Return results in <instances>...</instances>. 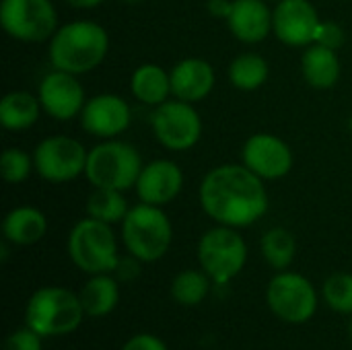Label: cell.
<instances>
[{
	"mask_svg": "<svg viewBox=\"0 0 352 350\" xmlns=\"http://www.w3.org/2000/svg\"><path fill=\"white\" fill-rule=\"evenodd\" d=\"M39 99L31 93L14 91L0 101V124L6 130H25L39 118Z\"/></svg>",
	"mask_w": 352,
	"mask_h": 350,
	"instance_id": "obj_23",
	"label": "cell"
},
{
	"mask_svg": "<svg viewBox=\"0 0 352 350\" xmlns=\"http://www.w3.org/2000/svg\"><path fill=\"white\" fill-rule=\"evenodd\" d=\"M231 83L241 91H254L268 78V64L258 54H241L229 66Z\"/></svg>",
	"mask_w": 352,
	"mask_h": 350,
	"instance_id": "obj_24",
	"label": "cell"
},
{
	"mask_svg": "<svg viewBox=\"0 0 352 350\" xmlns=\"http://www.w3.org/2000/svg\"><path fill=\"white\" fill-rule=\"evenodd\" d=\"M41 107L56 120H70L85 107V91L76 80V74L54 70L39 85Z\"/></svg>",
	"mask_w": 352,
	"mask_h": 350,
	"instance_id": "obj_14",
	"label": "cell"
},
{
	"mask_svg": "<svg viewBox=\"0 0 352 350\" xmlns=\"http://www.w3.org/2000/svg\"><path fill=\"white\" fill-rule=\"evenodd\" d=\"M122 350H167V347L163 340H159L153 334H138V336L130 338Z\"/></svg>",
	"mask_w": 352,
	"mask_h": 350,
	"instance_id": "obj_32",
	"label": "cell"
},
{
	"mask_svg": "<svg viewBox=\"0 0 352 350\" xmlns=\"http://www.w3.org/2000/svg\"><path fill=\"white\" fill-rule=\"evenodd\" d=\"M142 171V159L138 151L126 142L109 140L89 151L85 175L95 188L128 190L136 186Z\"/></svg>",
	"mask_w": 352,
	"mask_h": 350,
	"instance_id": "obj_5",
	"label": "cell"
},
{
	"mask_svg": "<svg viewBox=\"0 0 352 350\" xmlns=\"http://www.w3.org/2000/svg\"><path fill=\"white\" fill-rule=\"evenodd\" d=\"M122 235L128 252L140 262H157L171 243V223L159 206L138 204L122 221Z\"/></svg>",
	"mask_w": 352,
	"mask_h": 350,
	"instance_id": "obj_4",
	"label": "cell"
},
{
	"mask_svg": "<svg viewBox=\"0 0 352 350\" xmlns=\"http://www.w3.org/2000/svg\"><path fill=\"white\" fill-rule=\"evenodd\" d=\"M198 260L202 270L214 283H227L241 272L248 260V248L233 227H217L204 233L198 245Z\"/></svg>",
	"mask_w": 352,
	"mask_h": 350,
	"instance_id": "obj_7",
	"label": "cell"
},
{
	"mask_svg": "<svg viewBox=\"0 0 352 350\" xmlns=\"http://www.w3.org/2000/svg\"><path fill=\"white\" fill-rule=\"evenodd\" d=\"M200 202L210 219L227 227H248L268 210L262 177L245 165H221L206 173Z\"/></svg>",
	"mask_w": 352,
	"mask_h": 350,
	"instance_id": "obj_1",
	"label": "cell"
},
{
	"mask_svg": "<svg viewBox=\"0 0 352 350\" xmlns=\"http://www.w3.org/2000/svg\"><path fill=\"white\" fill-rule=\"evenodd\" d=\"M82 314L78 295L62 287H45L29 299L25 322L39 336H60L74 332L82 322Z\"/></svg>",
	"mask_w": 352,
	"mask_h": 350,
	"instance_id": "obj_3",
	"label": "cell"
},
{
	"mask_svg": "<svg viewBox=\"0 0 352 350\" xmlns=\"http://www.w3.org/2000/svg\"><path fill=\"white\" fill-rule=\"evenodd\" d=\"M171 93L188 103L204 99L214 87V70L206 60L188 58L171 70Z\"/></svg>",
	"mask_w": 352,
	"mask_h": 350,
	"instance_id": "obj_18",
	"label": "cell"
},
{
	"mask_svg": "<svg viewBox=\"0 0 352 350\" xmlns=\"http://www.w3.org/2000/svg\"><path fill=\"white\" fill-rule=\"evenodd\" d=\"M80 303L87 316L101 318L116 309L120 301L118 283L107 274H95L80 291Z\"/></svg>",
	"mask_w": 352,
	"mask_h": 350,
	"instance_id": "obj_22",
	"label": "cell"
},
{
	"mask_svg": "<svg viewBox=\"0 0 352 350\" xmlns=\"http://www.w3.org/2000/svg\"><path fill=\"white\" fill-rule=\"evenodd\" d=\"M124 2H128V4H138V2H142V0H124Z\"/></svg>",
	"mask_w": 352,
	"mask_h": 350,
	"instance_id": "obj_36",
	"label": "cell"
},
{
	"mask_svg": "<svg viewBox=\"0 0 352 350\" xmlns=\"http://www.w3.org/2000/svg\"><path fill=\"white\" fill-rule=\"evenodd\" d=\"M318 10L307 0H280L272 12V29L287 45H309L320 27Z\"/></svg>",
	"mask_w": 352,
	"mask_h": 350,
	"instance_id": "obj_12",
	"label": "cell"
},
{
	"mask_svg": "<svg viewBox=\"0 0 352 350\" xmlns=\"http://www.w3.org/2000/svg\"><path fill=\"white\" fill-rule=\"evenodd\" d=\"M243 165L262 179H278L293 167V153L272 134H254L243 144Z\"/></svg>",
	"mask_w": 352,
	"mask_h": 350,
	"instance_id": "obj_13",
	"label": "cell"
},
{
	"mask_svg": "<svg viewBox=\"0 0 352 350\" xmlns=\"http://www.w3.org/2000/svg\"><path fill=\"white\" fill-rule=\"evenodd\" d=\"M132 93L146 105H161L171 93V76L157 64H142L132 74Z\"/></svg>",
	"mask_w": 352,
	"mask_h": 350,
	"instance_id": "obj_21",
	"label": "cell"
},
{
	"mask_svg": "<svg viewBox=\"0 0 352 350\" xmlns=\"http://www.w3.org/2000/svg\"><path fill=\"white\" fill-rule=\"evenodd\" d=\"M324 299L334 311L352 314V274H334L324 283Z\"/></svg>",
	"mask_w": 352,
	"mask_h": 350,
	"instance_id": "obj_28",
	"label": "cell"
},
{
	"mask_svg": "<svg viewBox=\"0 0 352 350\" xmlns=\"http://www.w3.org/2000/svg\"><path fill=\"white\" fill-rule=\"evenodd\" d=\"M138 258L134 260H120L118 266H116V272L120 274V278H134L138 274V264H136Z\"/></svg>",
	"mask_w": 352,
	"mask_h": 350,
	"instance_id": "obj_34",
	"label": "cell"
},
{
	"mask_svg": "<svg viewBox=\"0 0 352 350\" xmlns=\"http://www.w3.org/2000/svg\"><path fill=\"white\" fill-rule=\"evenodd\" d=\"M66 2L74 8H93V6L101 4L103 0H66Z\"/></svg>",
	"mask_w": 352,
	"mask_h": 350,
	"instance_id": "obj_35",
	"label": "cell"
},
{
	"mask_svg": "<svg viewBox=\"0 0 352 350\" xmlns=\"http://www.w3.org/2000/svg\"><path fill=\"white\" fill-rule=\"evenodd\" d=\"M68 252L72 262L89 274L111 272L120 262L111 227L93 217L74 225L68 237Z\"/></svg>",
	"mask_w": 352,
	"mask_h": 350,
	"instance_id": "obj_6",
	"label": "cell"
},
{
	"mask_svg": "<svg viewBox=\"0 0 352 350\" xmlns=\"http://www.w3.org/2000/svg\"><path fill=\"white\" fill-rule=\"evenodd\" d=\"M82 128L99 138H111L130 126V107L118 95H97L80 111Z\"/></svg>",
	"mask_w": 352,
	"mask_h": 350,
	"instance_id": "obj_15",
	"label": "cell"
},
{
	"mask_svg": "<svg viewBox=\"0 0 352 350\" xmlns=\"http://www.w3.org/2000/svg\"><path fill=\"white\" fill-rule=\"evenodd\" d=\"M349 126H351V130H352V116H351V122H349Z\"/></svg>",
	"mask_w": 352,
	"mask_h": 350,
	"instance_id": "obj_37",
	"label": "cell"
},
{
	"mask_svg": "<svg viewBox=\"0 0 352 350\" xmlns=\"http://www.w3.org/2000/svg\"><path fill=\"white\" fill-rule=\"evenodd\" d=\"M109 47L103 27L91 21H74L60 27L50 41V62L56 70L82 74L101 64Z\"/></svg>",
	"mask_w": 352,
	"mask_h": 350,
	"instance_id": "obj_2",
	"label": "cell"
},
{
	"mask_svg": "<svg viewBox=\"0 0 352 350\" xmlns=\"http://www.w3.org/2000/svg\"><path fill=\"white\" fill-rule=\"evenodd\" d=\"M182 186H184L182 169L173 161L159 159L142 167L136 182V192L144 204L161 206L171 202L182 192Z\"/></svg>",
	"mask_w": 352,
	"mask_h": 350,
	"instance_id": "obj_16",
	"label": "cell"
},
{
	"mask_svg": "<svg viewBox=\"0 0 352 350\" xmlns=\"http://www.w3.org/2000/svg\"><path fill=\"white\" fill-rule=\"evenodd\" d=\"M39 338L41 336L37 332H33L31 328L19 330V332H12L6 338L2 350H41V340Z\"/></svg>",
	"mask_w": 352,
	"mask_h": 350,
	"instance_id": "obj_31",
	"label": "cell"
},
{
	"mask_svg": "<svg viewBox=\"0 0 352 350\" xmlns=\"http://www.w3.org/2000/svg\"><path fill=\"white\" fill-rule=\"evenodd\" d=\"M87 212H89V217L111 225V223L126 219L128 204H126V198L122 196L120 190L97 188L87 202Z\"/></svg>",
	"mask_w": 352,
	"mask_h": 350,
	"instance_id": "obj_25",
	"label": "cell"
},
{
	"mask_svg": "<svg viewBox=\"0 0 352 350\" xmlns=\"http://www.w3.org/2000/svg\"><path fill=\"white\" fill-rule=\"evenodd\" d=\"M303 76L314 89H330L340 78V60L336 50L314 43L303 54Z\"/></svg>",
	"mask_w": 352,
	"mask_h": 350,
	"instance_id": "obj_20",
	"label": "cell"
},
{
	"mask_svg": "<svg viewBox=\"0 0 352 350\" xmlns=\"http://www.w3.org/2000/svg\"><path fill=\"white\" fill-rule=\"evenodd\" d=\"M2 231L10 243L31 245V243H37L45 235L47 221H45L43 212H39L37 208L19 206L6 215V219L2 223Z\"/></svg>",
	"mask_w": 352,
	"mask_h": 350,
	"instance_id": "obj_19",
	"label": "cell"
},
{
	"mask_svg": "<svg viewBox=\"0 0 352 350\" xmlns=\"http://www.w3.org/2000/svg\"><path fill=\"white\" fill-rule=\"evenodd\" d=\"M295 252H297V241L287 229L276 227L262 237V254L266 262L276 270H285L293 262Z\"/></svg>",
	"mask_w": 352,
	"mask_h": 350,
	"instance_id": "obj_26",
	"label": "cell"
},
{
	"mask_svg": "<svg viewBox=\"0 0 352 350\" xmlns=\"http://www.w3.org/2000/svg\"><path fill=\"white\" fill-rule=\"evenodd\" d=\"M0 23L21 41H45L54 35L58 17L50 0H2Z\"/></svg>",
	"mask_w": 352,
	"mask_h": 350,
	"instance_id": "obj_8",
	"label": "cell"
},
{
	"mask_svg": "<svg viewBox=\"0 0 352 350\" xmlns=\"http://www.w3.org/2000/svg\"><path fill=\"white\" fill-rule=\"evenodd\" d=\"M151 124L157 140L171 151L192 149L202 134V122L198 111L182 99L157 105L151 116Z\"/></svg>",
	"mask_w": 352,
	"mask_h": 350,
	"instance_id": "obj_9",
	"label": "cell"
},
{
	"mask_svg": "<svg viewBox=\"0 0 352 350\" xmlns=\"http://www.w3.org/2000/svg\"><path fill=\"white\" fill-rule=\"evenodd\" d=\"M208 274L198 270H186L179 272L173 278L171 295L182 305H198L208 295Z\"/></svg>",
	"mask_w": 352,
	"mask_h": 350,
	"instance_id": "obj_27",
	"label": "cell"
},
{
	"mask_svg": "<svg viewBox=\"0 0 352 350\" xmlns=\"http://www.w3.org/2000/svg\"><path fill=\"white\" fill-rule=\"evenodd\" d=\"M0 171L8 184H21L31 173V157L21 149H6L0 157Z\"/></svg>",
	"mask_w": 352,
	"mask_h": 350,
	"instance_id": "obj_29",
	"label": "cell"
},
{
	"mask_svg": "<svg viewBox=\"0 0 352 350\" xmlns=\"http://www.w3.org/2000/svg\"><path fill=\"white\" fill-rule=\"evenodd\" d=\"M314 43H320V45L330 47V50H338L344 43V31L336 23H320Z\"/></svg>",
	"mask_w": 352,
	"mask_h": 350,
	"instance_id": "obj_30",
	"label": "cell"
},
{
	"mask_svg": "<svg viewBox=\"0 0 352 350\" xmlns=\"http://www.w3.org/2000/svg\"><path fill=\"white\" fill-rule=\"evenodd\" d=\"M227 25L239 41L258 43L272 29V12L264 0H233Z\"/></svg>",
	"mask_w": 352,
	"mask_h": 350,
	"instance_id": "obj_17",
	"label": "cell"
},
{
	"mask_svg": "<svg viewBox=\"0 0 352 350\" xmlns=\"http://www.w3.org/2000/svg\"><path fill=\"white\" fill-rule=\"evenodd\" d=\"M266 297L270 309L289 324H303L318 309V295L311 283L295 272L274 276L268 285Z\"/></svg>",
	"mask_w": 352,
	"mask_h": 350,
	"instance_id": "obj_10",
	"label": "cell"
},
{
	"mask_svg": "<svg viewBox=\"0 0 352 350\" xmlns=\"http://www.w3.org/2000/svg\"><path fill=\"white\" fill-rule=\"evenodd\" d=\"M89 153L85 146L68 136H52L39 142L33 155L37 173L54 184L70 182L87 169Z\"/></svg>",
	"mask_w": 352,
	"mask_h": 350,
	"instance_id": "obj_11",
	"label": "cell"
},
{
	"mask_svg": "<svg viewBox=\"0 0 352 350\" xmlns=\"http://www.w3.org/2000/svg\"><path fill=\"white\" fill-rule=\"evenodd\" d=\"M231 8H233V2L231 0H208V10L214 17L227 19L231 14Z\"/></svg>",
	"mask_w": 352,
	"mask_h": 350,
	"instance_id": "obj_33",
	"label": "cell"
}]
</instances>
